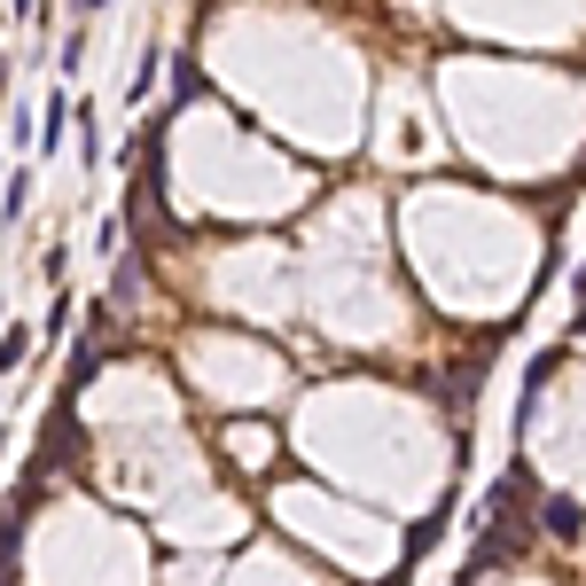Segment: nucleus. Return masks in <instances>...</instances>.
Returning <instances> with one entry per match:
<instances>
[{
	"mask_svg": "<svg viewBox=\"0 0 586 586\" xmlns=\"http://www.w3.org/2000/svg\"><path fill=\"white\" fill-rule=\"evenodd\" d=\"M547 532H563V540L578 532V509H571V500H547Z\"/></svg>",
	"mask_w": 586,
	"mask_h": 586,
	"instance_id": "1",
	"label": "nucleus"
},
{
	"mask_svg": "<svg viewBox=\"0 0 586 586\" xmlns=\"http://www.w3.org/2000/svg\"><path fill=\"white\" fill-rule=\"evenodd\" d=\"M95 9H102V0H78V17H95Z\"/></svg>",
	"mask_w": 586,
	"mask_h": 586,
	"instance_id": "2",
	"label": "nucleus"
}]
</instances>
